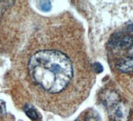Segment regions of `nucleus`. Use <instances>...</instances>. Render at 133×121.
<instances>
[{"label":"nucleus","instance_id":"f257e3e1","mask_svg":"<svg viewBox=\"0 0 133 121\" xmlns=\"http://www.w3.org/2000/svg\"><path fill=\"white\" fill-rule=\"evenodd\" d=\"M28 72L32 80L49 93H58L65 89L73 75L69 58L55 50L35 53L28 63Z\"/></svg>","mask_w":133,"mask_h":121},{"label":"nucleus","instance_id":"f03ea898","mask_svg":"<svg viewBox=\"0 0 133 121\" xmlns=\"http://www.w3.org/2000/svg\"><path fill=\"white\" fill-rule=\"evenodd\" d=\"M108 115L111 121H129L131 114L130 106L127 103L118 100L114 94L107 99Z\"/></svg>","mask_w":133,"mask_h":121},{"label":"nucleus","instance_id":"7ed1b4c3","mask_svg":"<svg viewBox=\"0 0 133 121\" xmlns=\"http://www.w3.org/2000/svg\"><path fill=\"white\" fill-rule=\"evenodd\" d=\"M112 45L120 48L129 49L133 44V36L131 35H119L114 38L112 40Z\"/></svg>","mask_w":133,"mask_h":121},{"label":"nucleus","instance_id":"20e7f679","mask_svg":"<svg viewBox=\"0 0 133 121\" xmlns=\"http://www.w3.org/2000/svg\"><path fill=\"white\" fill-rule=\"evenodd\" d=\"M116 67L122 73H131L133 71V57H129L121 59L116 63Z\"/></svg>","mask_w":133,"mask_h":121},{"label":"nucleus","instance_id":"39448f33","mask_svg":"<svg viewBox=\"0 0 133 121\" xmlns=\"http://www.w3.org/2000/svg\"><path fill=\"white\" fill-rule=\"evenodd\" d=\"M23 110H24V112H25L26 115L30 119L33 120H36L39 118V115H38L36 110L31 105L26 104L23 108Z\"/></svg>","mask_w":133,"mask_h":121},{"label":"nucleus","instance_id":"423d86ee","mask_svg":"<svg viewBox=\"0 0 133 121\" xmlns=\"http://www.w3.org/2000/svg\"><path fill=\"white\" fill-rule=\"evenodd\" d=\"M77 121H101V119L97 112L91 111H88L83 117V119Z\"/></svg>","mask_w":133,"mask_h":121},{"label":"nucleus","instance_id":"0eeeda50","mask_svg":"<svg viewBox=\"0 0 133 121\" xmlns=\"http://www.w3.org/2000/svg\"><path fill=\"white\" fill-rule=\"evenodd\" d=\"M40 8L43 11H49L51 9V3L49 1H41L39 3Z\"/></svg>","mask_w":133,"mask_h":121},{"label":"nucleus","instance_id":"6e6552de","mask_svg":"<svg viewBox=\"0 0 133 121\" xmlns=\"http://www.w3.org/2000/svg\"><path fill=\"white\" fill-rule=\"evenodd\" d=\"M6 114V105L3 100H0V115H4Z\"/></svg>","mask_w":133,"mask_h":121},{"label":"nucleus","instance_id":"1a4fd4ad","mask_svg":"<svg viewBox=\"0 0 133 121\" xmlns=\"http://www.w3.org/2000/svg\"><path fill=\"white\" fill-rule=\"evenodd\" d=\"M93 68H94V70L95 71L96 73H101L102 71H103V66H102L100 63H94Z\"/></svg>","mask_w":133,"mask_h":121},{"label":"nucleus","instance_id":"9d476101","mask_svg":"<svg viewBox=\"0 0 133 121\" xmlns=\"http://www.w3.org/2000/svg\"><path fill=\"white\" fill-rule=\"evenodd\" d=\"M129 53L131 57H133V44H132V45L129 49Z\"/></svg>","mask_w":133,"mask_h":121},{"label":"nucleus","instance_id":"9b49d317","mask_svg":"<svg viewBox=\"0 0 133 121\" xmlns=\"http://www.w3.org/2000/svg\"><path fill=\"white\" fill-rule=\"evenodd\" d=\"M127 29H128V31H129L131 32V33H133V24L129 25V27H127Z\"/></svg>","mask_w":133,"mask_h":121}]
</instances>
